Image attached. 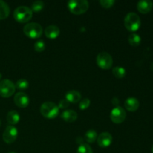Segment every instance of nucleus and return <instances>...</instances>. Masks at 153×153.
I'll return each mask as SVG.
<instances>
[{"label":"nucleus","mask_w":153,"mask_h":153,"mask_svg":"<svg viewBox=\"0 0 153 153\" xmlns=\"http://www.w3.org/2000/svg\"><path fill=\"white\" fill-rule=\"evenodd\" d=\"M44 3L43 1L38 0V1H35L34 2L32 3L31 4V10L32 12H35V13H39L41 11L43 8H44Z\"/></svg>","instance_id":"5701e85b"},{"label":"nucleus","mask_w":153,"mask_h":153,"mask_svg":"<svg viewBox=\"0 0 153 153\" xmlns=\"http://www.w3.org/2000/svg\"><path fill=\"white\" fill-rule=\"evenodd\" d=\"M15 87H16V89L19 90V91H25V90H27L28 88L29 83H28L26 79H20L16 82Z\"/></svg>","instance_id":"4be33fe9"},{"label":"nucleus","mask_w":153,"mask_h":153,"mask_svg":"<svg viewBox=\"0 0 153 153\" xmlns=\"http://www.w3.org/2000/svg\"><path fill=\"white\" fill-rule=\"evenodd\" d=\"M10 14V7L4 1L0 0V19H4Z\"/></svg>","instance_id":"a211bd4d"},{"label":"nucleus","mask_w":153,"mask_h":153,"mask_svg":"<svg viewBox=\"0 0 153 153\" xmlns=\"http://www.w3.org/2000/svg\"><path fill=\"white\" fill-rule=\"evenodd\" d=\"M97 133L95 130H88L85 135V139L86 140L87 143H93L95 142V140L97 139Z\"/></svg>","instance_id":"6ab92c4d"},{"label":"nucleus","mask_w":153,"mask_h":153,"mask_svg":"<svg viewBox=\"0 0 153 153\" xmlns=\"http://www.w3.org/2000/svg\"><path fill=\"white\" fill-rule=\"evenodd\" d=\"M61 117L65 122L73 123L77 120L78 114L73 110H66L62 112Z\"/></svg>","instance_id":"dca6fc26"},{"label":"nucleus","mask_w":153,"mask_h":153,"mask_svg":"<svg viewBox=\"0 0 153 153\" xmlns=\"http://www.w3.org/2000/svg\"><path fill=\"white\" fill-rule=\"evenodd\" d=\"M18 136V130L13 126H7L2 134V139L6 143L10 144L16 140Z\"/></svg>","instance_id":"1a4fd4ad"},{"label":"nucleus","mask_w":153,"mask_h":153,"mask_svg":"<svg viewBox=\"0 0 153 153\" xmlns=\"http://www.w3.org/2000/svg\"><path fill=\"white\" fill-rule=\"evenodd\" d=\"M34 50L37 52H41L46 49V44L43 40H39L36 41L34 44Z\"/></svg>","instance_id":"393cba45"},{"label":"nucleus","mask_w":153,"mask_h":153,"mask_svg":"<svg viewBox=\"0 0 153 153\" xmlns=\"http://www.w3.org/2000/svg\"><path fill=\"white\" fill-rule=\"evenodd\" d=\"M1 77H2V75H1V73H0V80L1 79Z\"/></svg>","instance_id":"c756f323"},{"label":"nucleus","mask_w":153,"mask_h":153,"mask_svg":"<svg viewBox=\"0 0 153 153\" xmlns=\"http://www.w3.org/2000/svg\"><path fill=\"white\" fill-rule=\"evenodd\" d=\"M151 69H152V70L153 71V63L152 64H151Z\"/></svg>","instance_id":"c85d7f7f"},{"label":"nucleus","mask_w":153,"mask_h":153,"mask_svg":"<svg viewBox=\"0 0 153 153\" xmlns=\"http://www.w3.org/2000/svg\"><path fill=\"white\" fill-rule=\"evenodd\" d=\"M0 125H1V121H0Z\"/></svg>","instance_id":"473e14b6"},{"label":"nucleus","mask_w":153,"mask_h":153,"mask_svg":"<svg viewBox=\"0 0 153 153\" xmlns=\"http://www.w3.org/2000/svg\"><path fill=\"white\" fill-rule=\"evenodd\" d=\"M81 99H82V95L80 93L77 91H74V90L68 91L65 96V100H67L70 103L79 102Z\"/></svg>","instance_id":"2eb2a0df"},{"label":"nucleus","mask_w":153,"mask_h":153,"mask_svg":"<svg viewBox=\"0 0 153 153\" xmlns=\"http://www.w3.org/2000/svg\"><path fill=\"white\" fill-rule=\"evenodd\" d=\"M90 105H91V100L88 98H85L83 99L79 103V108L80 110H86L90 107Z\"/></svg>","instance_id":"bb28decb"},{"label":"nucleus","mask_w":153,"mask_h":153,"mask_svg":"<svg viewBox=\"0 0 153 153\" xmlns=\"http://www.w3.org/2000/svg\"><path fill=\"white\" fill-rule=\"evenodd\" d=\"M69 105H70V102H69L67 100L64 99V100H61V101L59 102V104H58V108H61V109L67 108L69 106Z\"/></svg>","instance_id":"cd10ccee"},{"label":"nucleus","mask_w":153,"mask_h":153,"mask_svg":"<svg viewBox=\"0 0 153 153\" xmlns=\"http://www.w3.org/2000/svg\"><path fill=\"white\" fill-rule=\"evenodd\" d=\"M16 91L15 84L9 79H4L0 82V96L3 98H9L13 95Z\"/></svg>","instance_id":"423d86ee"},{"label":"nucleus","mask_w":153,"mask_h":153,"mask_svg":"<svg viewBox=\"0 0 153 153\" xmlns=\"http://www.w3.org/2000/svg\"><path fill=\"white\" fill-rule=\"evenodd\" d=\"M128 40L130 45H131L132 46H137L138 45H140V42H141V37H140L139 34L133 33L128 36Z\"/></svg>","instance_id":"aec40b11"},{"label":"nucleus","mask_w":153,"mask_h":153,"mask_svg":"<svg viewBox=\"0 0 153 153\" xmlns=\"http://www.w3.org/2000/svg\"><path fill=\"white\" fill-rule=\"evenodd\" d=\"M9 153H16V152H9Z\"/></svg>","instance_id":"2f4dec72"},{"label":"nucleus","mask_w":153,"mask_h":153,"mask_svg":"<svg viewBox=\"0 0 153 153\" xmlns=\"http://www.w3.org/2000/svg\"><path fill=\"white\" fill-rule=\"evenodd\" d=\"M23 32L28 37L37 39L40 37L43 34V28L37 22H30L24 26Z\"/></svg>","instance_id":"39448f33"},{"label":"nucleus","mask_w":153,"mask_h":153,"mask_svg":"<svg viewBox=\"0 0 153 153\" xmlns=\"http://www.w3.org/2000/svg\"><path fill=\"white\" fill-rule=\"evenodd\" d=\"M60 29L55 25H50L45 29V35L49 39H55L59 36Z\"/></svg>","instance_id":"4468645a"},{"label":"nucleus","mask_w":153,"mask_h":153,"mask_svg":"<svg viewBox=\"0 0 153 153\" xmlns=\"http://www.w3.org/2000/svg\"><path fill=\"white\" fill-rule=\"evenodd\" d=\"M13 100L15 105L21 108H25L29 105V97L23 92H19L16 94Z\"/></svg>","instance_id":"9d476101"},{"label":"nucleus","mask_w":153,"mask_h":153,"mask_svg":"<svg viewBox=\"0 0 153 153\" xmlns=\"http://www.w3.org/2000/svg\"><path fill=\"white\" fill-rule=\"evenodd\" d=\"M140 25H141V21L140 16L137 13L133 12L128 13L124 19V25L129 31L134 32L137 31L140 28Z\"/></svg>","instance_id":"20e7f679"},{"label":"nucleus","mask_w":153,"mask_h":153,"mask_svg":"<svg viewBox=\"0 0 153 153\" xmlns=\"http://www.w3.org/2000/svg\"><path fill=\"white\" fill-rule=\"evenodd\" d=\"M153 7V2L150 0H141L138 1L137 8L139 12L142 13H147L152 10Z\"/></svg>","instance_id":"f8f14e48"},{"label":"nucleus","mask_w":153,"mask_h":153,"mask_svg":"<svg viewBox=\"0 0 153 153\" xmlns=\"http://www.w3.org/2000/svg\"><path fill=\"white\" fill-rule=\"evenodd\" d=\"M76 153H93V150L89 144L83 143L79 145Z\"/></svg>","instance_id":"b1692460"},{"label":"nucleus","mask_w":153,"mask_h":153,"mask_svg":"<svg viewBox=\"0 0 153 153\" xmlns=\"http://www.w3.org/2000/svg\"><path fill=\"white\" fill-rule=\"evenodd\" d=\"M124 105H125L126 110H128V111L133 112L135 111L139 108L140 102H139L137 99L134 98V97H129L125 101Z\"/></svg>","instance_id":"ddd939ff"},{"label":"nucleus","mask_w":153,"mask_h":153,"mask_svg":"<svg viewBox=\"0 0 153 153\" xmlns=\"http://www.w3.org/2000/svg\"><path fill=\"white\" fill-rule=\"evenodd\" d=\"M112 73L117 79H123V78L125 77L126 74V69L122 67H114L113 70H112Z\"/></svg>","instance_id":"412c9836"},{"label":"nucleus","mask_w":153,"mask_h":153,"mask_svg":"<svg viewBox=\"0 0 153 153\" xmlns=\"http://www.w3.org/2000/svg\"><path fill=\"white\" fill-rule=\"evenodd\" d=\"M97 64L98 67L102 70H109L113 65V58L108 52H100L97 57Z\"/></svg>","instance_id":"0eeeda50"},{"label":"nucleus","mask_w":153,"mask_h":153,"mask_svg":"<svg viewBox=\"0 0 153 153\" xmlns=\"http://www.w3.org/2000/svg\"><path fill=\"white\" fill-rule=\"evenodd\" d=\"M126 117V111L121 106H116L111 111V120L116 124H120L123 122Z\"/></svg>","instance_id":"6e6552de"},{"label":"nucleus","mask_w":153,"mask_h":153,"mask_svg":"<svg viewBox=\"0 0 153 153\" xmlns=\"http://www.w3.org/2000/svg\"><path fill=\"white\" fill-rule=\"evenodd\" d=\"M40 113L46 119H55L59 114V108L52 102H46L40 107Z\"/></svg>","instance_id":"7ed1b4c3"},{"label":"nucleus","mask_w":153,"mask_h":153,"mask_svg":"<svg viewBox=\"0 0 153 153\" xmlns=\"http://www.w3.org/2000/svg\"><path fill=\"white\" fill-rule=\"evenodd\" d=\"M100 4L104 8H110L113 7L114 4H115V1L114 0H100Z\"/></svg>","instance_id":"a878e982"},{"label":"nucleus","mask_w":153,"mask_h":153,"mask_svg":"<svg viewBox=\"0 0 153 153\" xmlns=\"http://www.w3.org/2000/svg\"><path fill=\"white\" fill-rule=\"evenodd\" d=\"M152 152L153 153V145H152Z\"/></svg>","instance_id":"7c9ffc66"},{"label":"nucleus","mask_w":153,"mask_h":153,"mask_svg":"<svg viewBox=\"0 0 153 153\" xmlns=\"http://www.w3.org/2000/svg\"><path fill=\"white\" fill-rule=\"evenodd\" d=\"M33 12L30 7L26 6H19L13 12V17L15 20L20 23L28 22L32 18Z\"/></svg>","instance_id":"f03ea898"},{"label":"nucleus","mask_w":153,"mask_h":153,"mask_svg":"<svg viewBox=\"0 0 153 153\" xmlns=\"http://www.w3.org/2000/svg\"><path fill=\"white\" fill-rule=\"evenodd\" d=\"M6 119L10 125H16L19 123V120H20V116L16 111H10L7 113Z\"/></svg>","instance_id":"f3484780"},{"label":"nucleus","mask_w":153,"mask_h":153,"mask_svg":"<svg viewBox=\"0 0 153 153\" xmlns=\"http://www.w3.org/2000/svg\"><path fill=\"white\" fill-rule=\"evenodd\" d=\"M113 137L108 132H102L97 137V143L102 148L108 147L112 143Z\"/></svg>","instance_id":"9b49d317"},{"label":"nucleus","mask_w":153,"mask_h":153,"mask_svg":"<svg viewBox=\"0 0 153 153\" xmlns=\"http://www.w3.org/2000/svg\"><path fill=\"white\" fill-rule=\"evenodd\" d=\"M67 7L72 13L80 15L87 12L89 8V3L86 0H71L67 3Z\"/></svg>","instance_id":"f257e3e1"}]
</instances>
